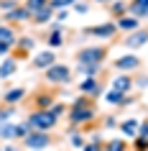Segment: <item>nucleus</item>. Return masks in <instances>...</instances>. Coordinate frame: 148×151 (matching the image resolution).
Here are the masks:
<instances>
[{
	"label": "nucleus",
	"mask_w": 148,
	"mask_h": 151,
	"mask_svg": "<svg viewBox=\"0 0 148 151\" xmlns=\"http://www.w3.org/2000/svg\"><path fill=\"white\" fill-rule=\"evenodd\" d=\"M102 64H77V74L79 77H89V74H100Z\"/></svg>",
	"instance_id": "a878e982"
},
{
	"label": "nucleus",
	"mask_w": 148,
	"mask_h": 151,
	"mask_svg": "<svg viewBox=\"0 0 148 151\" xmlns=\"http://www.w3.org/2000/svg\"><path fill=\"white\" fill-rule=\"evenodd\" d=\"M54 62H56L54 49H46V51H39V54L31 56V67H33V69H39V72H44L46 67H51Z\"/></svg>",
	"instance_id": "2eb2a0df"
},
{
	"label": "nucleus",
	"mask_w": 148,
	"mask_h": 151,
	"mask_svg": "<svg viewBox=\"0 0 148 151\" xmlns=\"http://www.w3.org/2000/svg\"><path fill=\"white\" fill-rule=\"evenodd\" d=\"M44 80L49 82V85H54V87H59V85H71V80H74V69H71L69 64H59L54 62L51 67H46L44 69Z\"/></svg>",
	"instance_id": "7ed1b4c3"
},
{
	"label": "nucleus",
	"mask_w": 148,
	"mask_h": 151,
	"mask_svg": "<svg viewBox=\"0 0 148 151\" xmlns=\"http://www.w3.org/2000/svg\"><path fill=\"white\" fill-rule=\"evenodd\" d=\"M3 21H5V23H13V26H23V23H31V10H28V8L23 5V3H21V5H16L13 10L3 13Z\"/></svg>",
	"instance_id": "f8f14e48"
},
{
	"label": "nucleus",
	"mask_w": 148,
	"mask_h": 151,
	"mask_svg": "<svg viewBox=\"0 0 148 151\" xmlns=\"http://www.w3.org/2000/svg\"><path fill=\"white\" fill-rule=\"evenodd\" d=\"M44 44H46L49 49H61L64 44H66V33H64V28H61V23H56V26H51L46 31V36H44Z\"/></svg>",
	"instance_id": "ddd939ff"
},
{
	"label": "nucleus",
	"mask_w": 148,
	"mask_h": 151,
	"mask_svg": "<svg viewBox=\"0 0 148 151\" xmlns=\"http://www.w3.org/2000/svg\"><path fill=\"white\" fill-rule=\"evenodd\" d=\"M128 13L130 16H135V18H148V0H130L128 3Z\"/></svg>",
	"instance_id": "412c9836"
},
{
	"label": "nucleus",
	"mask_w": 148,
	"mask_h": 151,
	"mask_svg": "<svg viewBox=\"0 0 148 151\" xmlns=\"http://www.w3.org/2000/svg\"><path fill=\"white\" fill-rule=\"evenodd\" d=\"M54 100H56V90L54 87H39L31 95L28 103H31V110H49Z\"/></svg>",
	"instance_id": "0eeeda50"
},
{
	"label": "nucleus",
	"mask_w": 148,
	"mask_h": 151,
	"mask_svg": "<svg viewBox=\"0 0 148 151\" xmlns=\"http://www.w3.org/2000/svg\"><path fill=\"white\" fill-rule=\"evenodd\" d=\"M89 3H97V5H107V3H112V0H89Z\"/></svg>",
	"instance_id": "a19ab883"
},
{
	"label": "nucleus",
	"mask_w": 148,
	"mask_h": 151,
	"mask_svg": "<svg viewBox=\"0 0 148 151\" xmlns=\"http://www.w3.org/2000/svg\"><path fill=\"white\" fill-rule=\"evenodd\" d=\"M115 126H117L115 118H105V128H115Z\"/></svg>",
	"instance_id": "ea45409f"
},
{
	"label": "nucleus",
	"mask_w": 148,
	"mask_h": 151,
	"mask_svg": "<svg viewBox=\"0 0 148 151\" xmlns=\"http://www.w3.org/2000/svg\"><path fill=\"white\" fill-rule=\"evenodd\" d=\"M26 97H28V90H26V87H10V90H5V92H3L0 103L21 105V103H26Z\"/></svg>",
	"instance_id": "dca6fc26"
},
{
	"label": "nucleus",
	"mask_w": 148,
	"mask_h": 151,
	"mask_svg": "<svg viewBox=\"0 0 148 151\" xmlns=\"http://www.w3.org/2000/svg\"><path fill=\"white\" fill-rule=\"evenodd\" d=\"M16 5H21V0H0V13H8Z\"/></svg>",
	"instance_id": "f704fd0d"
},
{
	"label": "nucleus",
	"mask_w": 148,
	"mask_h": 151,
	"mask_svg": "<svg viewBox=\"0 0 148 151\" xmlns=\"http://www.w3.org/2000/svg\"><path fill=\"white\" fill-rule=\"evenodd\" d=\"M13 51V44L10 41H0V56H8Z\"/></svg>",
	"instance_id": "c9c22d12"
},
{
	"label": "nucleus",
	"mask_w": 148,
	"mask_h": 151,
	"mask_svg": "<svg viewBox=\"0 0 148 151\" xmlns=\"http://www.w3.org/2000/svg\"><path fill=\"white\" fill-rule=\"evenodd\" d=\"M56 138L51 136V131H33L26 136V138H21V146L23 149H49L51 143H54Z\"/></svg>",
	"instance_id": "39448f33"
},
{
	"label": "nucleus",
	"mask_w": 148,
	"mask_h": 151,
	"mask_svg": "<svg viewBox=\"0 0 148 151\" xmlns=\"http://www.w3.org/2000/svg\"><path fill=\"white\" fill-rule=\"evenodd\" d=\"M31 133V126H28V120H21V123H16V138L21 141V138H26V136Z\"/></svg>",
	"instance_id": "c756f323"
},
{
	"label": "nucleus",
	"mask_w": 148,
	"mask_h": 151,
	"mask_svg": "<svg viewBox=\"0 0 148 151\" xmlns=\"http://www.w3.org/2000/svg\"><path fill=\"white\" fill-rule=\"evenodd\" d=\"M74 3H77V0H49V5H51L54 10H61V8H71Z\"/></svg>",
	"instance_id": "473e14b6"
},
{
	"label": "nucleus",
	"mask_w": 148,
	"mask_h": 151,
	"mask_svg": "<svg viewBox=\"0 0 148 151\" xmlns=\"http://www.w3.org/2000/svg\"><path fill=\"white\" fill-rule=\"evenodd\" d=\"M84 151H105V141H100V138H92V141L84 143Z\"/></svg>",
	"instance_id": "2f4dec72"
},
{
	"label": "nucleus",
	"mask_w": 148,
	"mask_h": 151,
	"mask_svg": "<svg viewBox=\"0 0 148 151\" xmlns=\"http://www.w3.org/2000/svg\"><path fill=\"white\" fill-rule=\"evenodd\" d=\"M105 103L115 105V108H125V105H133L135 103V97L130 95V92H120V90H110V92H105Z\"/></svg>",
	"instance_id": "4468645a"
},
{
	"label": "nucleus",
	"mask_w": 148,
	"mask_h": 151,
	"mask_svg": "<svg viewBox=\"0 0 148 151\" xmlns=\"http://www.w3.org/2000/svg\"><path fill=\"white\" fill-rule=\"evenodd\" d=\"M133 149H135V151H148V138H146V136H135Z\"/></svg>",
	"instance_id": "72a5a7b5"
},
{
	"label": "nucleus",
	"mask_w": 148,
	"mask_h": 151,
	"mask_svg": "<svg viewBox=\"0 0 148 151\" xmlns=\"http://www.w3.org/2000/svg\"><path fill=\"white\" fill-rule=\"evenodd\" d=\"M140 67H143V59L138 54H123L112 62V69L115 72H138Z\"/></svg>",
	"instance_id": "9d476101"
},
{
	"label": "nucleus",
	"mask_w": 148,
	"mask_h": 151,
	"mask_svg": "<svg viewBox=\"0 0 148 151\" xmlns=\"http://www.w3.org/2000/svg\"><path fill=\"white\" fill-rule=\"evenodd\" d=\"M13 138H16V123L13 120L0 123V141H13Z\"/></svg>",
	"instance_id": "393cba45"
},
{
	"label": "nucleus",
	"mask_w": 148,
	"mask_h": 151,
	"mask_svg": "<svg viewBox=\"0 0 148 151\" xmlns=\"http://www.w3.org/2000/svg\"><path fill=\"white\" fill-rule=\"evenodd\" d=\"M71 8L77 10V13H87V10H89V5H87V3H82V0H77V3L71 5Z\"/></svg>",
	"instance_id": "4c0bfd02"
},
{
	"label": "nucleus",
	"mask_w": 148,
	"mask_h": 151,
	"mask_svg": "<svg viewBox=\"0 0 148 151\" xmlns=\"http://www.w3.org/2000/svg\"><path fill=\"white\" fill-rule=\"evenodd\" d=\"M138 118H125L123 123H117V128L123 131V136H128V138H135V133H138Z\"/></svg>",
	"instance_id": "4be33fe9"
},
{
	"label": "nucleus",
	"mask_w": 148,
	"mask_h": 151,
	"mask_svg": "<svg viewBox=\"0 0 148 151\" xmlns=\"http://www.w3.org/2000/svg\"><path fill=\"white\" fill-rule=\"evenodd\" d=\"M135 136H146V138H148V120H140V123H138V133H135Z\"/></svg>",
	"instance_id": "e433bc0d"
},
{
	"label": "nucleus",
	"mask_w": 148,
	"mask_h": 151,
	"mask_svg": "<svg viewBox=\"0 0 148 151\" xmlns=\"http://www.w3.org/2000/svg\"><path fill=\"white\" fill-rule=\"evenodd\" d=\"M51 18H54V8L46 5V8L31 13V23H33V26H49V23H51Z\"/></svg>",
	"instance_id": "aec40b11"
},
{
	"label": "nucleus",
	"mask_w": 148,
	"mask_h": 151,
	"mask_svg": "<svg viewBox=\"0 0 148 151\" xmlns=\"http://www.w3.org/2000/svg\"><path fill=\"white\" fill-rule=\"evenodd\" d=\"M115 23H117V31H123V33H130V31H135V28L140 26V18L130 16V13H125L123 18H115Z\"/></svg>",
	"instance_id": "6ab92c4d"
},
{
	"label": "nucleus",
	"mask_w": 148,
	"mask_h": 151,
	"mask_svg": "<svg viewBox=\"0 0 148 151\" xmlns=\"http://www.w3.org/2000/svg\"><path fill=\"white\" fill-rule=\"evenodd\" d=\"M107 56H110V46L94 44V46H82L77 54H74V59H77V64H102V67H105Z\"/></svg>",
	"instance_id": "f03ea898"
},
{
	"label": "nucleus",
	"mask_w": 148,
	"mask_h": 151,
	"mask_svg": "<svg viewBox=\"0 0 148 151\" xmlns=\"http://www.w3.org/2000/svg\"><path fill=\"white\" fill-rule=\"evenodd\" d=\"M112 87L120 90V92H130L135 87V77H130V72H120L115 80H112Z\"/></svg>",
	"instance_id": "a211bd4d"
},
{
	"label": "nucleus",
	"mask_w": 148,
	"mask_h": 151,
	"mask_svg": "<svg viewBox=\"0 0 148 151\" xmlns=\"http://www.w3.org/2000/svg\"><path fill=\"white\" fill-rule=\"evenodd\" d=\"M94 118H97V105H94V97H89V95H79L77 100L69 105V110H66L69 133H71V131H79L82 126H89Z\"/></svg>",
	"instance_id": "f257e3e1"
},
{
	"label": "nucleus",
	"mask_w": 148,
	"mask_h": 151,
	"mask_svg": "<svg viewBox=\"0 0 148 151\" xmlns=\"http://www.w3.org/2000/svg\"><path fill=\"white\" fill-rule=\"evenodd\" d=\"M79 95H89V97H100L102 95V80L97 74H89V77H82L77 85Z\"/></svg>",
	"instance_id": "1a4fd4ad"
},
{
	"label": "nucleus",
	"mask_w": 148,
	"mask_h": 151,
	"mask_svg": "<svg viewBox=\"0 0 148 151\" xmlns=\"http://www.w3.org/2000/svg\"><path fill=\"white\" fill-rule=\"evenodd\" d=\"M23 5L31 10V13H36V10L46 8V5H49V0H23Z\"/></svg>",
	"instance_id": "7c9ffc66"
},
{
	"label": "nucleus",
	"mask_w": 148,
	"mask_h": 151,
	"mask_svg": "<svg viewBox=\"0 0 148 151\" xmlns=\"http://www.w3.org/2000/svg\"><path fill=\"white\" fill-rule=\"evenodd\" d=\"M125 149H130V146L123 138H110V141H105V151H125Z\"/></svg>",
	"instance_id": "cd10ccee"
},
{
	"label": "nucleus",
	"mask_w": 148,
	"mask_h": 151,
	"mask_svg": "<svg viewBox=\"0 0 148 151\" xmlns=\"http://www.w3.org/2000/svg\"><path fill=\"white\" fill-rule=\"evenodd\" d=\"M82 33H84V36H94V39H102V41H112L120 31H117V23H115V21H105V23L82 28Z\"/></svg>",
	"instance_id": "423d86ee"
},
{
	"label": "nucleus",
	"mask_w": 148,
	"mask_h": 151,
	"mask_svg": "<svg viewBox=\"0 0 148 151\" xmlns=\"http://www.w3.org/2000/svg\"><path fill=\"white\" fill-rule=\"evenodd\" d=\"M66 110H69V105L59 103V100H54V103H51V108H49V113H51V115H54L56 120H61L64 115H66Z\"/></svg>",
	"instance_id": "bb28decb"
},
{
	"label": "nucleus",
	"mask_w": 148,
	"mask_h": 151,
	"mask_svg": "<svg viewBox=\"0 0 148 151\" xmlns=\"http://www.w3.org/2000/svg\"><path fill=\"white\" fill-rule=\"evenodd\" d=\"M33 46H36V39H33V36H21V33H18V39H16V44H13L10 56H16L18 62H23V59L31 56Z\"/></svg>",
	"instance_id": "6e6552de"
},
{
	"label": "nucleus",
	"mask_w": 148,
	"mask_h": 151,
	"mask_svg": "<svg viewBox=\"0 0 148 151\" xmlns=\"http://www.w3.org/2000/svg\"><path fill=\"white\" fill-rule=\"evenodd\" d=\"M18 59L16 56H3V59H0V80H10V77H13V74H16L18 72Z\"/></svg>",
	"instance_id": "f3484780"
},
{
	"label": "nucleus",
	"mask_w": 148,
	"mask_h": 151,
	"mask_svg": "<svg viewBox=\"0 0 148 151\" xmlns=\"http://www.w3.org/2000/svg\"><path fill=\"white\" fill-rule=\"evenodd\" d=\"M135 87L138 90H148V77H135Z\"/></svg>",
	"instance_id": "58836bf2"
},
{
	"label": "nucleus",
	"mask_w": 148,
	"mask_h": 151,
	"mask_svg": "<svg viewBox=\"0 0 148 151\" xmlns=\"http://www.w3.org/2000/svg\"><path fill=\"white\" fill-rule=\"evenodd\" d=\"M125 49H143L148 46V26H138L135 31L128 33V39H123Z\"/></svg>",
	"instance_id": "9b49d317"
},
{
	"label": "nucleus",
	"mask_w": 148,
	"mask_h": 151,
	"mask_svg": "<svg viewBox=\"0 0 148 151\" xmlns=\"http://www.w3.org/2000/svg\"><path fill=\"white\" fill-rule=\"evenodd\" d=\"M26 120H28V126H31L33 131H54V128L59 126V120H56L49 110H31Z\"/></svg>",
	"instance_id": "20e7f679"
},
{
	"label": "nucleus",
	"mask_w": 148,
	"mask_h": 151,
	"mask_svg": "<svg viewBox=\"0 0 148 151\" xmlns=\"http://www.w3.org/2000/svg\"><path fill=\"white\" fill-rule=\"evenodd\" d=\"M16 115H18V105L0 103V123H5V120H13Z\"/></svg>",
	"instance_id": "b1692460"
},
{
	"label": "nucleus",
	"mask_w": 148,
	"mask_h": 151,
	"mask_svg": "<svg viewBox=\"0 0 148 151\" xmlns=\"http://www.w3.org/2000/svg\"><path fill=\"white\" fill-rule=\"evenodd\" d=\"M107 10H110V18H123L128 13V3L125 0H112V3H107Z\"/></svg>",
	"instance_id": "5701e85b"
},
{
	"label": "nucleus",
	"mask_w": 148,
	"mask_h": 151,
	"mask_svg": "<svg viewBox=\"0 0 148 151\" xmlns=\"http://www.w3.org/2000/svg\"><path fill=\"white\" fill-rule=\"evenodd\" d=\"M84 143H87L84 136L77 133V131H71V136H69V146H71V149H84Z\"/></svg>",
	"instance_id": "c85d7f7f"
}]
</instances>
